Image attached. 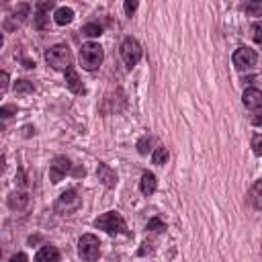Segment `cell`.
<instances>
[{"label": "cell", "instance_id": "obj_19", "mask_svg": "<svg viewBox=\"0 0 262 262\" xmlns=\"http://www.w3.org/2000/svg\"><path fill=\"white\" fill-rule=\"evenodd\" d=\"M152 144H154V138H152V136L140 138V142H138V152H140L142 156H148V154L152 152Z\"/></svg>", "mask_w": 262, "mask_h": 262}, {"label": "cell", "instance_id": "obj_18", "mask_svg": "<svg viewBox=\"0 0 262 262\" xmlns=\"http://www.w3.org/2000/svg\"><path fill=\"white\" fill-rule=\"evenodd\" d=\"M260 189H262V180H256V185L252 187L250 191V203L254 209H260L262 207V201H260Z\"/></svg>", "mask_w": 262, "mask_h": 262}, {"label": "cell", "instance_id": "obj_11", "mask_svg": "<svg viewBox=\"0 0 262 262\" xmlns=\"http://www.w3.org/2000/svg\"><path fill=\"white\" fill-rule=\"evenodd\" d=\"M96 174H98V180H100L107 189H113V187L117 185V172H115V170H111L107 164H98Z\"/></svg>", "mask_w": 262, "mask_h": 262}, {"label": "cell", "instance_id": "obj_29", "mask_svg": "<svg viewBox=\"0 0 262 262\" xmlns=\"http://www.w3.org/2000/svg\"><path fill=\"white\" fill-rule=\"evenodd\" d=\"M9 262H29V258H27V254H25V252H19V254H15Z\"/></svg>", "mask_w": 262, "mask_h": 262}, {"label": "cell", "instance_id": "obj_1", "mask_svg": "<svg viewBox=\"0 0 262 262\" xmlns=\"http://www.w3.org/2000/svg\"><path fill=\"white\" fill-rule=\"evenodd\" d=\"M102 60H104V51H102V47L98 43H92L90 41V43H84L80 47V66L84 70H88V72L98 70L100 64H102Z\"/></svg>", "mask_w": 262, "mask_h": 262}, {"label": "cell", "instance_id": "obj_3", "mask_svg": "<svg viewBox=\"0 0 262 262\" xmlns=\"http://www.w3.org/2000/svg\"><path fill=\"white\" fill-rule=\"evenodd\" d=\"M94 225H96L98 229L111 233V235H115V233H129L125 219H123L121 213H117V211H107V213H102L100 217L94 219Z\"/></svg>", "mask_w": 262, "mask_h": 262}, {"label": "cell", "instance_id": "obj_16", "mask_svg": "<svg viewBox=\"0 0 262 262\" xmlns=\"http://www.w3.org/2000/svg\"><path fill=\"white\" fill-rule=\"evenodd\" d=\"M27 205H29V197H27L25 193H11V195H9V207H11V209L21 211V209H25Z\"/></svg>", "mask_w": 262, "mask_h": 262}, {"label": "cell", "instance_id": "obj_17", "mask_svg": "<svg viewBox=\"0 0 262 262\" xmlns=\"http://www.w3.org/2000/svg\"><path fill=\"white\" fill-rule=\"evenodd\" d=\"M152 162H154L156 166H164V164L168 162V150H166L164 146L156 148V150H154V154H152Z\"/></svg>", "mask_w": 262, "mask_h": 262}, {"label": "cell", "instance_id": "obj_9", "mask_svg": "<svg viewBox=\"0 0 262 262\" xmlns=\"http://www.w3.org/2000/svg\"><path fill=\"white\" fill-rule=\"evenodd\" d=\"M66 86H68L74 94H86V86L82 84V80H80L76 68H72V66L66 70Z\"/></svg>", "mask_w": 262, "mask_h": 262}, {"label": "cell", "instance_id": "obj_25", "mask_svg": "<svg viewBox=\"0 0 262 262\" xmlns=\"http://www.w3.org/2000/svg\"><path fill=\"white\" fill-rule=\"evenodd\" d=\"M56 7L54 0H43V3H37V13H47Z\"/></svg>", "mask_w": 262, "mask_h": 262}, {"label": "cell", "instance_id": "obj_6", "mask_svg": "<svg viewBox=\"0 0 262 262\" xmlns=\"http://www.w3.org/2000/svg\"><path fill=\"white\" fill-rule=\"evenodd\" d=\"M80 203H82V201H80L78 193H76L74 189H70V191H66V193H62V195L58 197V201H56L54 209H56L60 215H70V213L78 211Z\"/></svg>", "mask_w": 262, "mask_h": 262}, {"label": "cell", "instance_id": "obj_14", "mask_svg": "<svg viewBox=\"0 0 262 262\" xmlns=\"http://www.w3.org/2000/svg\"><path fill=\"white\" fill-rule=\"evenodd\" d=\"M15 115H17V107H15V104L0 107V131L9 127V123L15 119Z\"/></svg>", "mask_w": 262, "mask_h": 262}, {"label": "cell", "instance_id": "obj_10", "mask_svg": "<svg viewBox=\"0 0 262 262\" xmlns=\"http://www.w3.org/2000/svg\"><path fill=\"white\" fill-rule=\"evenodd\" d=\"M242 102L246 104V109L258 111L262 107V92L258 88H246L244 94H242Z\"/></svg>", "mask_w": 262, "mask_h": 262}, {"label": "cell", "instance_id": "obj_28", "mask_svg": "<svg viewBox=\"0 0 262 262\" xmlns=\"http://www.w3.org/2000/svg\"><path fill=\"white\" fill-rule=\"evenodd\" d=\"M123 7H125V13H127V15H134V13L138 11V3H136V0H127Z\"/></svg>", "mask_w": 262, "mask_h": 262}, {"label": "cell", "instance_id": "obj_12", "mask_svg": "<svg viewBox=\"0 0 262 262\" xmlns=\"http://www.w3.org/2000/svg\"><path fill=\"white\" fill-rule=\"evenodd\" d=\"M33 262H60V252H58L56 246L47 244V246H43V248L35 254V260H33Z\"/></svg>", "mask_w": 262, "mask_h": 262}, {"label": "cell", "instance_id": "obj_2", "mask_svg": "<svg viewBox=\"0 0 262 262\" xmlns=\"http://www.w3.org/2000/svg\"><path fill=\"white\" fill-rule=\"evenodd\" d=\"M45 60L54 70H64L66 72L72 66V51L66 43H58V45H51L45 51Z\"/></svg>", "mask_w": 262, "mask_h": 262}, {"label": "cell", "instance_id": "obj_7", "mask_svg": "<svg viewBox=\"0 0 262 262\" xmlns=\"http://www.w3.org/2000/svg\"><path fill=\"white\" fill-rule=\"evenodd\" d=\"M231 62L238 70H252L258 64V54L252 47H238L231 56Z\"/></svg>", "mask_w": 262, "mask_h": 262}, {"label": "cell", "instance_id": "obj_31", "mask_svg": "<svg viewBox=\"0 0 262 262\" xmlns=\"http://www.w3.org/2000/svg\"><path fill=\"white\" fill-rule=\"evenodd\" d=\"M5 168H7V158H5V156H0V174L5 172Z\"/></svg>", "mask_w": 262, "mask_h": 262}, {"label": "cell", "instance_id": "obj_20", "mask_svg": "<svg viewBox=\"0 0 262 262\" xmlns=\"http://www.w3.org/2000/svg\"><path fill=\"white\" fill-rule=\"evenodd\" d=\"M13 90H15V94H27V92H33L35 86L29 80H17L15 86H13Z\"/></svg>", "mask_w": 262, "mask_h": 262}, {"label": "cell", "instance_id": "obj_8", "mask_svg": "<svg viewBox=\"0 0 262 262\" xmlns=\"http://www.w3.org/2000/svg\"><path fill=\"white\" fill-rule=\"evenodd\" d=\"M70 170H72V162H70L66 156H58V158H54V162H51V166H49V180H51L54 185H58V182H62V178H64Z\"/></svg>", "mask_w": 262, "mask_h": 262}, {"label": "cell", "instance_id": "obj_34", "mask_svg": "<svg viewBox=\"0 0 262 262\" xmlns=\"http://www.w3.org/2000/svg\"><path fill=\"white\" fill-rule=\"evenodd\" d=\"M0 256H3V250H0Z\"/></svg>", "mask_w": 262, "mask_h": 262}, {"label": "cell", "instance_id": "obj_24", "mask_svg": "<svg viewBox=\"0 0 262 262\" xmlns=\"http://www.w3.org/2000/svg\"><path fill=\"white\" fill-rule=\"evenodd\" d=\"M9 84H11V78H9V74L0 70V94H5V92L9 90Z\"/></svg>", "mask_w": 262, "mask_h": 262}, {"label": "cell", "instance_id": "obj_30", "mask_svg": "<svg viewBox=\"0 0 262 262\" xmlns=\"http://www.w3.org/2000/svg\"><path fill=\"white\" fill-rule=\"evenodd\" d=\"M142 246H144V248L140 250V256H144V254H148V252H152V248H150L152 244H148V242H146V244H142Z\"/></svg>", "mask_w": 262, "mask_h": 262}, {"label": "cell", "instance_id": "obj_27", "mask_svg": "<svg viewBox=\"0 0 262 262\" xmlns=\"http://www.w3.org/2000/svg\"><path fill=\"white\" fill-rule=\"evenodd\" d=\"M252 31H254V41L256 43H262V25L260 23H254Z\"/></svg>", "mask_w": 262, "mask_h": 262}, {"label": "cell", "instance_id": "obj_23", "mask_svg": "<svg viewBox=\"0 0 262 262\" xmlns=\"http://www.w3.org/2000/svg\"><path fill=\"white\" fill-rule=\"evenodd\" d=\"M47 21H49L47 13H35V21H33V25H35V29L43 31V29L47 27Z\"/></svg>", "mask_w": 262, "mask_h": 262}, {"label": "cell", "instance_id": "obj_5", "mask_svg": "<svg viewBox=\"0 0 262 262\" xmlns=\"http://www.w3.org/2000/svg\"><path fill=\"white\" fill-rule=\"evenodd\" d=\"M78 254L86 262L98 260V256H100V242H98V238L92 235V233H84L80 238V242H78Z\"/></svg>", "mask_w": 262, "mask_h": 262}, {"label": "cell", "instance_id": "obj_22", "mask_svg": "<svg viewBox=\"0 0 262 262\" xmlns=\"http://www.w3.org/2000/svg\"><path fill=\"white\" fill-rule=\"evenodd\" d=\"M146 229H150V231H166V223L162 221V219H158V217H154V219H150L148 221V225H146Z\"/></svg>", "mask_w": 262, "mask_h": 262}, {"label": "cell", "instance_id": "obj_15", "mask_svg": "<svg viewBox=\"0 0 262 262\" xmlns=\"http://www.w3.org/2000/svg\"><path fill=\"white\" fill-rule=\"evenodd\" d=\"M54 21H56V25H60V27L70 25V23L74 21V11H72L70 7H62V9H58V11H56Z\"/></svg>", "mask_w": 262, "mask_h": 262}, {"label": "cell", "instance_id": "obj_21", "mask_svg": "<svg viewBox=\"0 0 262 262\" xmlns=\"http://www.w3.org/2000/svg\"><path fill=\"white\" fill-rule=\"evenodd\" d=\"M82 33H84L86 37H100V35H102V27H100L98 23H88V25L82 27Z\"/></svg>", "mask_w": 262, "mask_h": 262}, {"label": "cell", "instance_id": "obj_32", "mask_svg": "<svg viewBox=\"0 0 262 262\" xmlns=\"http://www.w3.org/2000/svg\"><path fill=\"white\" fill-rule=\"evenodd\" d=\"M25 68H29V70H31V68H35V62H29V60H25Z\"/></svg>", "mask_w": 262, "mask_h": 262}, {"label": "cell", "instance_id": "obj_13", "mask_svg": "<svg viewBox=\"0 0 262 262\" xmlns=\"http://www.w3.org/2000/svg\"><path fill=\"white\" fill-rule=\"evenodd\" d=\"M156 187H158V180H156V174L154 172H144L142 174V180H140V191L142 195L150 197L156 193Z\"/></svg>", "mask_w": 262, "mask_h": 262}, {"label": "cell", "instance_id": "obj_33", "mask_svg": "<svg viewBox=\"0 0 262 262\" xmlns=\"http://www.w3.org/2000/svg\"><path fill=\"white\" fill-rule=\"evenodd\" d=\"M3 43H5V35L0 33V47H3Z\"/></svg>", "mask_w": 262, "mask_h": 262}, {"label": "cell", "instance_id": "obj_4", "mask_svg": "<svg viewBox=\"0 0 262 262\" xmlns=\"http://www.w3.org/2000/svg\"><path fill=\"white\" fill-rule=\"evenodd\" d=\"M142 45L136 37H125L121 43V58L125 62V66L131 70L134 66H138V62L142 60Z\"/></svg>", "mask_w": 262, "mask_h": 262}, {"label": "cell", "instance_id": "obj_26", "mask_svg": "<svg viewBox=\"0 0 262 262\" xmlns=\"http://www.w3.org/2000/svg\"><path fill=\"white\" fill-rule=\"evenodd\" d=\"M260 142H262V136H260V134H256V136H254V140H252V150H254V154H256V156H260V154H262Z\"/></svg>", "mask_w": 262, "mask_h": 262}]
</instances>
